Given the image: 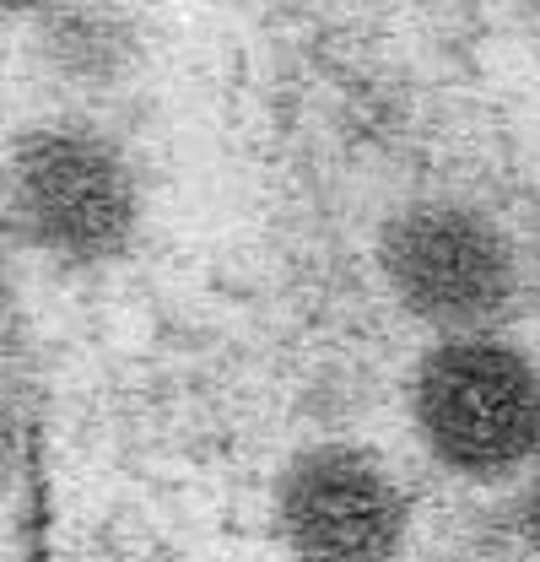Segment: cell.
Instances as JSON below:
<instances>
[{"instance_id":"obj_1","label":"cell","mask_w":540,"mask_h":562,"mask_svg":"<svg viewBox=\"0 0 540 562\" xmlns=\"http://www.w3.org/2000/svg\"><path fill=\"white\" fill-rule=\"evenodd\" d=\"M410 427L427 460L471 487L540 465V368L503 336L432 341L410 373Z\"/></svg>"},{"instance_id":"obj_2","label":"cell","mask_w":540,"mask_h":562,"mask_svg":"<svg viewBox=\"0 0 540 562\" xmlns=\"http://www.w3.org/2000/svg\"><path fill=\"white\" fill-rule=\"evenodd\" d=\"M379 277L432 341L497 336L519 303L508 233L465 201H410L379 227Z\"/></svg>"},{"instance_id":"obj_3","label":"cell","mask_w":540,"mask_h":562,"mask_svg":"<svg viewBox=\"0 0 540 562\" xmlns=\"http://www.w3.org/2000/svg\"><path fill=\"white\" fill-rule=\"evenodd\" d=\"M270 519L292 562H401L410 541V497L395 465L346 438L308 443L281 465Z\"/></svg>"},{"instance_id":"obj_4","label":"cell","mask_w":540,"mask_h":562,"mask_svg":"<svg viewBox=\"0 0 540 562\" xmlns=\"http://www.w3.org/2000/svg\"><path fill=\"white\" fill-rule=\"evenodd\" d=\"M11 211L44 255L92 266L131 244L135 179L109 140L44 131L11 157Z\"/></svg>"},{"instance_id":"obj_5","label":"cell","mask_w":540,"mask_h":562,"mask_svg":"<svg viewBox=\"0 0 540 562\" xmlns=\"http://www.w3.org/2000/svg\"><path fill=\"white\" fill-rule=\"evenodd\" d=\"M525 536H530V547L540 552V465L530 471V487H525Z\"/></svg>"},{"instance_id":"obj_6","label":"cell","mask_w":540,"mask_h":562,"mask_svg":"<svg viewBox=\"0 0 540 562\" xmlns=\"http://www.w3.org/2000/svg\"><path fill=\"white\" fill-rule=\"evenodd\" d=\"M5 471H11V438H5V427H0V482H5Z\"/></svg>"},{"instance_id":"obj_7","label":"cell","mask_w":540,"mask_h":562,"mask_svg":"<svg viewBox=\"0 0 540 562\" xmlns=\"http://www.w3.org/2000/svg\"><path fill=\"white\" fill-rule=\"evenodd\" d=\"M11 5H22V0H11Z\"/></svg>"}]
</instances>
